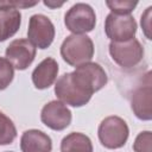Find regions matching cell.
<instances>
[{"mask_svg": "<svg viewBox=\"0 0 152 152\" xmlns=\"http://www.w3.org/2000/svg\"><path fill=\"white\" fill-rule=\"evenodd\" d=\"M94 43L87 34H70L61 45V56L70 66L88 63L94 57Z\"/></svg>", "mask_w": 152, "mask_h": 152, "instance_id": "1", "label": "cell"}, {"mask_svg": "<svg viewBox=\"0 0 152 152\" xmlns=\"http://www.w3.org/2000/svg\"><path fill=\"white\" fill-rule=\"evenodd\" d=\"M71 81L75 86L88 95L101 90L108 82V76L104 69L95 62H88L75 68L70 72Z\"/></svg>", "mask_w": 152, "mask_h": 152, "instance_id": "2", "label": "cell"}, {"mask_svg": "<svg viewBox=\"0 0 152 152\" xmlns=\"http://www.w3.org/2000/svg\"><path fill=\"white\" fill-rule=\"evenodd\" d=\"M129 128L127 122L116 115L104 118L97 128V137L101 145L109 150H116L127 142Z\"/></svg>", "mask_w": 152, "mask_h": 152, "instance_id": "3", "label": "cell"}, {"mask_svg": "<svg viewBox=\"0 0 152 152\" xmlns=\"http://www.w3.org/2000/svg\"><path fill=\"white\" fill-rule=\"evenodd\" d=\"M64 25L72 34H86L95 28L96 14L93 7L86 2L72 5L64 15Z\"/></svg>", "mask_w": 152, "mask_h": 152, "instance_id": "4", "label": "cell"}, {"mask_svg": "<svg viewBox=\"0 0 152 152\" xmlns=\"http://www.w3.org/2000/svg\"><path fill=\"white\" fill-rule=\"evenodd\" d=\"M108 51L113 62L119 66L129 69L137 66L144 58V48L137 38L125 42H110Z\"/></svg>", "mask_w": 152, "mask_h": 152, "instance_id": "5", "label": "cell"}, {"mask_svg": "<svg viewBox=\"0 0 152 152\" xmlns=\"http://www.w3.org/2000/svg\"><path fill=\"white\" fill-rule=\"evenodd\" d=\"M55 25L49 17L44 14H33L28 20L27 39L38 49H48L55 39Z\"/></svg>", "mask_w": 152, "mask_h": 152, "instance_id": "6", "label": "cell"}, {"mask_svg": "<svg viewBox=\"0 0 152 152\" xmlns=\"http://www.w3.org/2000/svg\"><path fill=\"white\" fill-rule=\"evenodd\" d=\"M137 21L128 15L109 13L104 19V33L110 42H125L135 37L137 34Z\"/></svg>", "mask_w": 152, "mask_h": 152, "instance_id": "7", "label": "cell"}, {"mask_svg": "<svg viewBox=\"0 0 152 152\" xmlns=\"http://www.w3.org/2000/svg\"><path fill=\"white\" fill-rule=\"evenodd\" d=\"M151 71H147L142 83L137 86L131 96V108L134 115L142 121L152 119V87H151Z\"/></svg>", "mask_w": 152, "mask_h": 152, "instance_id": "8", "label": "cell"}, {"mask_svg": "<svg viewBox=\"0 0 152 152\" xmlns=\"http://www.w3.org/2000/svg\"><path fill=\"white\" fill-rule=\"evenodd\" d=\"M37 48L25 38H18L12 40L6 48V59L17 70L27 69L36 58Z\"/></svg>", "mask_w": 152, "mask_h": 152, "instance_id": "9", "label": "cell"}, {"mask_svg": "<svg viewBox=\"0 0 152 152\" xmlns=\"http://www.w3.org/2000/svg\"><path fill=\"white\" fill-rule=\"evenodd\" d=\"M55 94L61 102L75 108L86 106L91 99L90 95H87L75 86L71 81L70 72H65L56 80Z\"/></svg>", "mask_w": 152, "mask_h": 152, "instance_id": "10", "label": "cell"}, {"mask_svg": "<svg viewBox=\"0 0 152 152\" xmlns=\"http://www.w3.org/2000/svg\"><path fill=\"white\" fill-rule=\"evenodd\" d=\"M72 113L66 104L53 100L44 104L40 112L42 122L52 131H63L71 124Z\"/></svg>", "mask_w": 152, "mask_h": 152, "instance_id": "11", "label": "cell"}, {"mask_svg": "<svg viewBox=\"0 0 152 152\" xmlns=\"http://www.w3.org/2000/svg\"><path fill=\"white\" fill-rule=\"evenodd\" d=\"M58 63L52 57L44 58L32 71L31 78L33 86L39 89L44 90L50 88L57 80L58 76Z\"/></svg>", "mask_w": 152, "mask_h": 152, "instance_id": "12", "label": "cell"}, {"mask_svg": "<svg viewBox=\"0 0 152 152\" xmlns=\"http://www.w3.org/2000/svg\"><path fill=\"white\" fill-rule=\"evenodd\" d=\"M21 152H51L52 140L40 129H27L20 137Z\"/></svg>", "mask_w": 152, "mask_h": 152, "instance_id": "13", "label": "cell"}, {"mask_svg": "<svg viewBox=\"0 0 152 152\" xmlns=\"http://www.w3.org/2000/svg\"><path fill=\"white\" fill-rule=\"evenodd\" d=\"M21 25V13L17 8L0 7V43L13 37Z\"/></svg>", "mask_w": 152, "mask_h": 152, "instance_id": "14", "label": "cell"}, {"mask_svg": "<svg viewBox=\"0 0 152 152\" xmlns=\"http://www.w3.org/2000/svg\"><path fill=\"white\" fill-rule=\"evenodd\" d=\"M61 152H94L91 140L81 132H71L61 141Z\"/></svg>", "mask_w": 152, "mask_h": 152, "instance_id": "15", "label": "cell"}, {"mask_svg": "<svg viewBox=\"0 0 152 152\" xmlns=\"http://www.w3.org/2000/svg\"><path fill=\"white\" fill-rule=\"evenodd\" d=\"M17 138V128L13 121L0 110V146L10 145Z\"/></svg>", "mask_w": 152, "mask_h": 152, "instance_id": "16", "label": "cell"}, {"mask_svg": "<svg viewBox=\"0 0 152 152\" xmlns=\"http://www.w3.org/2000/svg\"><path fill=\"white\" fill-rule=\"evenodd\" d=\"M106 5L110 10V13L114 14H121V15H128L133 12V10L137 7L138 1H129V0H112L106 1Z\"/></svg>", "mask_w": 152, "mask_h": 152, "instance_id": "17", "label": "cell"}, {"mask_svg": "<svg viewBox=\"0 0 152 152\" xmlns=\"http://www.w3.org/2000/svg\"><path fill=\"white\" fill-rule=\"evenodd\" d=\"M14 68L4 57H0V90L6 89L13 81Z\"/></svg>", "mask_w": 152, "mask_h": 152, "instance_id": "18", "label": "cell"}, {"mask_svg": "<svg viewBox=\"0 0 152 152\" xmlns=\"http://www.w3.org/2000/svg\"><path fill=\"white\" fill-rule=\"evenodd\" d=\"M133 150L134 152H152V132H140L134 139Z\"/></svg>", "mask_w": 152, "mask_h": 152, "instance_id": "19", "label": "cell"}, {"mask_svg": "<svg viewBox=\"0 0 152 152\" xmlns=\"http://www.w3.org/2000/svg\"><path fill=\"white\" fill-rule=\"evenodd\" d=\"M151 18H152V6H148V7L145 10V12L141 14V19H140V25H141L142 32H144L145 37H146L148 40L152 39V34H151V31H152Z\"/></svg>", "mask_w": 152, "mask_h": 152, "instance_id": "20", "label": "cell"}, {"mask_svg": "<svg viewBox=\"0 0 152 152\" xmlns=\"http://www.w3.org/2000/svg\"><path fill=\"white\" fill-rule=\"evenodd\" d=\"M38 4V1H24V0H5L0 1V7H11V8H27V7H33Z\"/></svg>", "mask_w": 152, "mask_h": 152, "instance_id": "21", "label": "cell"}, {"mask_svg": "<svg viewBox=\"0 0 152 152\" xmlns=\"http://www.w3.org/2000/svg\"><path fill=\"white\" fill-rule=\"evenodd\" d=\"M43 4L50 8H56V7H61L63 6L64 2H52V1H43Z\"/></svg>", "mask_w": 152, "mask_h": 152, "instance_id": "22", "label": "cell"}, {"mask_svg": "<svg viewBox=\"0 0 152 152\" xmlns=\"http://www.w3.org/2000/svg\"><path fill=\"white\" fill-rule=\"evenodd\" d=\"M7 152H13V151H7Z\"/></svg>", "mask_w": 152, "mask_h": 152, "instance_id": "23", "label": "cell"}]
</instances>
